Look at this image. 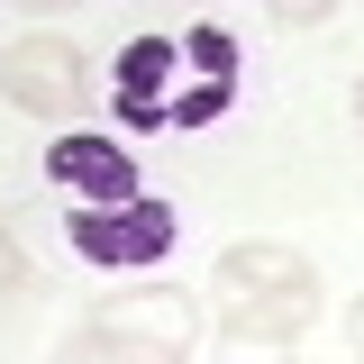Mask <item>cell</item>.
<instances>
[{"label": "cell", "instance_id": "obj_9", "mask_svg": "<svg viewBox=\"0 0 364 364\" xmlns=\"http://www.w3.org/2000/svg\"><path fill=\"white\" fill-rule=\"evenodd\" d=\"M18 273H28V255H18V237H9V219H0V291H18Z\"/></svg>", "mask_w": 364, "mask_h": 364}, {"label": "cell", "instance_id": "obj_6", "mask_svg": "<svg viewBox=\"0 0 364 364\" xmlns=\"http://www.w3.org/2000/svg\"><path fill=\"white\" fill-rule=\"evenodd\" d=\"M46 182H64L73 210H128V200H146L136 191V155L109 146V136H82V128H64L46 146Z\"/></svg>", "mask_w": 364, "mask_h": 364}, {"label": "cell", "instance_id": "obj_12", "mask_svg": "<svg viewBox=\"0 0 364 364\" xmlns=\"http://www.w3.org/2000/svg\"><path fill=\"white\" fill-rule=\"evenodd\" d=\"M355 119H364V82H355Z\"/></svg>", "mask_w": 364, "mask_h": 364}, {"label": "cell", "instance_id": "obj_5", "mask_svg": "<svg viewBox=\"0 0 364 364\" xmlns=\"http://www.w3.org/2000/svg\"><path fill=\"white\" fill-rule=\"evenodd\" d=\"M173 100H182V37H128L119 64H109V109L119 128H173Z\"/></svg>", "mask_w": 364, "mask_h": 364}, {"label": "cell", "instance_id": "obj_11", "mask_svg": "<svg viewBox=\"0 0 364 364\" xmlns=\"http://www.w3.org/2000/svg\"><path fill=\"white\" fill-rule=\"evenodd\" d=\"M73 364H128V355H91V346H82V355H73Z\"/></svg>", "mask_w": 364, "mask_h": 364}, {"label": "cell", "instance_id": "obj_7", "mask_svg": "<svg viewBox=\"0 0 364 364\" xmlns=\"http://www.w3.org/2000/svg\"><path fill=\"white\" fill-rule=\"evenodd\" d=\"M182 64H191V82L173 100V128L228 119V100H237V37H228L219 18H200V28H182Z\"/></svg>", "mask_w": 364, "mask_h": 364}, {"label": "cell", "instance_id": "obj_2", "mask_svg": "<svg viewBox=\"0 0 364 364\" xmlns=\"http://www.w3.org/2000/svg\"><path fill=\"white\" fill-rule=\"evenodd\" d=\"M82 346L91 355H128V364H191V346H200V301L173 291V282L109 291L82 318Z\"/></svg>", "mask_w": 364, "mask_h": 364}, {"label": "cell", "instance_id": "obj_10", "mask_svg": "<svg viewBox=\"0 0 364 364\" xmlns=\"http://www.w3.org/2000/svg\"><path fill=\"white\" fill-rule=\"evenodd\" d=\"M346 337H355V355H364V291L346 301Z\"/></svg>", "mask_w": 364, "mask_h": 364}, {"label": "cell", "instance_id": "obj_3", "mask_svg": "<svg viewBox=\"0 0 364 364\" xmlns=\"http://www.w3.org/2000/svg\"><path fill=\"white\" fill-rule=\"evenodd\" d=\"M0 91H9V109H28V119H73L91 91V64L73 37H55V28H28V37L0 46Z\"/></svg>", "mask_w": 364, "mask_h": 364}, {"label": "cell", "instance_id": "obj_8", "mask_svg": "<svg viewBox=\"0 0 364 364\" xmlns=\"http://www.w3.org/2000/svg\"><path fill=\"white\" fill-rule=\"evenodd\" d=\"M210 364H291V355H282V346H255V337H219Z\"/></svg>", "mask_w": 364, "mask_h": 364}, {"label": "cell", "instance_id": "obj_4", "mask_svg": "<svg viewBox=\"0 0 364 364\" xmlns=\"http://www.w3.org/2000/svg\"><path fill=\"white\" fill-rule=\"evenodd\" d=\"M64 246L82 264L136 273L155 255H173V200H128V210H64Z\"/></svg>", "mask_w": 364, "mask_h": 364}, {"label": "cell", "instance_id": "obj_1", "mask_svg": "<svg viewBox=\"0 0 364 364\" xmlns=\"http://www.w3.org/2000/svg\"><path fill=\"white\" fill-rule=\"evenodd\" d=\"M219 337H255V346H301L318 328V273L291 255V246H228L219 255Z\"/></svg>", "mask_w": 364, "mask_h": 364}]
</instances>
